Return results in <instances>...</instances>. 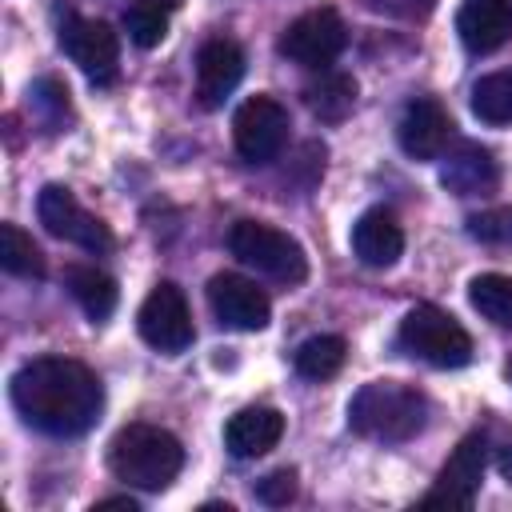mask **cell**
<instances>
[{"instance_id": "obj_33", "label": "cell", "mask_w": 512, "mask_h": 512, "mask_svg": "<svg viewBox=\"0 0 512 512\" xmlns=\"http://www.w3.org/2000/svg\"><path fill=\"white\" fill-rule=\"evenodd\" d=\"M508 380H512V360H508Z\"/></svg>"}, {"instance_id": "obj_20", "label": "cell", "mask_w": 512, "mask_h": 512, "mask_svg": "<svg viewBox=\"0 0 512 512\" xmlns=\"http://www.w3.org/2000/svg\"><path fill=\"white\" fill-rule=\"evenodd\" d=\"M68 292L76 296V304L84 308V316H88L92 324H104V320L116 312V300H120L116 280H112L108 272L84 268V264L68 268Z\"/></svg>"}, {"instance_id": "obj_7", "label": "cell", "mask_w": 512, "mask_h": 512, "mask_svg": "<svg viewBox=\"0 0 512 512\" xmlns=\"http://www.w3.org/2000/svg\"><path fill=\"white\" fill-rule=\"evenodd\" d=\"M36 216L40 224L56 236V240H68L84 252H108L112 248V232L100 216H92L76 196L72 188L64 184H44L40 196H36Z\"/></svg>"}, {"instance_id": "obj_15", "label": "cell", "mask_w": 512, "mask_h": 512, "mask_svg": "<svg viewBox=\"0 0 512 512\" xmlns=\"http://www.w3.org/2000/svg\"><path fill=\"white\" fill-rule=\"evenodd\" d=\"M456 32L476 56L504 48L512 40V0H464L456 12Z\"/></svg>"}, {"instance_id": "obj_21", "label": "cell", "mask_w": 512, "mask_h": 512, "mask_svg": "<svg viewBox=\"0 0 512 512\" xmlns=\"http://www.w3.org/2000/svg\"><path fill=\"white\" fill-rule=\"evenodd\" d=\"M344 360H348L344 336H308L292 356V364L304 380H328L344 368Z\"/></svg>"}, {"instance_id": "obj_10", "label": "cell", "mask_w": 512, "mask_h": 512, "mask_svg": "<svg viewBox=\"0 0 512 512\" xmlns=\"http://www.w3.org/2000/svg\"><path fill=\"white\" fill-rule=\"evenodd\" d=\"M60 48L64 56L96 84H112L116 80V64H120V40L104 20H88V16H64L60 24Z\"/></svg>"}, {"instance_id": "obj_22", "label": "cell", "mask_w": 512, "mask_h": 512, "mask_svg": "<svg viewBox=\"0 0 512 512\" xmlns=\"http://www.w3.org/2000/svg\"><path fill=\"white\" fill-rule=\"evenodd\" d=\"M472 112L484 124H512V68L488 72L472 84Z\"/></svg>"}, {"instance_id": "obj_13", "label": "cell", "mask_w": 512, "mask_h": 512, "mask_svg": "<svg viewBox=\"0 0 512 512\" xmlns=\"http://www.w3.org/2000/svg\"><path fill=\"white\" fill-rule=\"evenodd\" d=\"M244 80V52L236 40H204L196 52V100L204 108H220L232 88Z\"/></svg>"}, {"instance_id": "obj_6", "label": "cell", "mask_w": 512, "mask_h": 512, "mask_svg": "<svg viewBox=\"0 0 512 512\" xmlns=\"http://www.w3.org/2000/svg\"><path fill=\"white\" fill-rule=\"evenodd\" d=\"M288 108L272 96H252L232 116V144L248 164H272L288 144Z\"/></svg>"}, {"instance_id": "obj_17", "label": "cell", "mask_w": 512, "mask_h": 512, "mask_svg": "<svg viewBox=\"0 0 512 512\" xmlns=\"http://www.w3.org/2000/svg\"><path fill=\"white\" fill-rule=\"evenodd\" d=\"M352 252L368 268H392L404 252V228L388 208H368L352 224Z\"/></svg>"}, {"instance_id": "obj_12", "label": "cell", "mask_w": 512, "mask_h": 512, "mask_svg": "<svg viewBox=\"0 0 512 512\" xmlns=\"http://www.w3.org/2000/svg\"><path fill=\"white\" fill-rule=\"evenodd\" d=\"M208 304H212L216 320L236 328V332H260L272 316L268 296L236 272H220V276L208 280Z\"/></svg>"}, {"instance_id": "obj_8", "label": "cell", "mask_w": 512, "mask_h": 512, "mask_svg": "<svg viewBox=\"0 0 512 512\" xmlns=\"http://www.w3.org/2000/svg\"><path fill=\"white\" fill-rule=\"evenodd\" d=\"M136 328H140V336L156 348V352H168V356H176V352H184L188 344H192V312H188V300H184V292L172 284V280H160L148 296H144V304H140V312H136Z\"/></svg>"}, {"instance_id": "obj_25", "label": "cell", "mask_w": 512, "mask_h": 512, "mask_svg": "<svg viewBox=\"0 0 512 512\" xmlns=\"http://www.w3.org/2000/svg\"><path fill=\"white\" fill-rule=\"evenodd\" d=\"M124 28H128V40L136 48H156L164 36H168V8H156V4H136L124 12Z\"/></svg>"}, {"instance_id": "obj_4", "label": "cell", "mask_w": 512, "mask_h": 512, "mask_svg": "<svg viewBox=\"0 0 512 512\" xmlns=\"http://www.w3.org/2000/svg\"><path fill=\"white\" fill-rule=\"evenodd\" d=\"M400 348L432 368H464L472 360V336L460 328V320L436 304H416L396 332Z\"/></svg>"}, {"instance_id": "obj_3", "label": "cell", "mask_w": 512, "mask_h": 512, "mask_svg": "<svg viewBox=\"0 0 512 512\" xmlns=\"http://www.w3.org/2000/svg\"><path fill=\"white\" fill-rule=\"evenodd\" d=\"M108 468L116 480L144 488V492H160L176 480V472L184 468V444L156 424H128L112 436L108 444Z\"/></svg>"}, {"instance_id": "obj_32", "label": "cell", "mask_w": 512, "mask_h": 512, "mask_svg": "<svg viewBox=\"0 0 512 512\" xmlns=\"http://www.w3.org/2000/svg\"><path fill=\"white\" fill-rule=\"evenodd\" d=\"M144 4H156V8H176L180 0H144Z\"/></svg>"}, {"instance_id": "obj_27", "label": "cell", "mask_w": 512, "mask_h": 512, "mask_svg": "<svg viewBox=\"0 0 512 512\" xmlns=\"http://www.w3.org/2000/svg\"><path fill=\"white\" fill-rule=\"evenodd\" d=\"M28 96H32V108H36L48 124H60V116L68 112V88H64L60 80H52V76L36 80Z\"/></svg>"}, {"instance_id": "obj_31", "label": "cell", "mask_w": 512, "mask_h": 512, "mask_svg": "<svg viewBox=\"0 0 512 512\" xmlns=\"http://www.w3.org/2000/svg\"><path fill=\"white\" fill-rule=\"evenodd\" d=\"M96 508H128V512H136V500L132 496H108V500H96Z\"/></svg>"}, {"instance_id": "obj_19", "label": "cell", "mask_w": 512, "mask_h": 512, "mask_svg": "<svg viewBox=\"0 0 512 512\" xmlns=\"http://www.w3.org/2000/svg\"><path fill=\"white\" fill-rule=\"evenodd\" d=\"M304 104L316 120L340 124L356 108V80L348 72H320V80H312L304 88Z\"/></svg>"}, {"instance_id": "obj_2", "label": "cell", "mask_w": 512, "mask_h": 512, "mask_svg": "<svg viewBox=\"0 0 512 512\" xmlns=\"http://www.w3.org/2000/svg\"><path fill=\"white\" fill-rule=\"evenodd\" d=\"M348 424L364 440L400 444V440H412L428 424V400L412 384L372 380L348 400Z\"/></svg>"}, {"instance_id": "obj_16", "label": "cell", "mask_w": 512, "mask_h": 512, "mask_svg": "<svg viewBox=\"0 0 512 512\" xmlns=\"http://www.w3.org/2000/svg\"><path fill=\"white\" fill-rule=\"evenodd\" d=\"M440 184L448 192H456V196H484V192H492L500 184V168H496L492 148L472 144V140L456 144L444 156V164H440Z\"/></svg>"}, {"instance_id": "obj_30", "label": "cell", "mask_w": 512, "mask_h": 512, "mask_svg": "<svg viewBox=\"0 0 512 512\" xmlns=\"http://www.w3.org/2000/svg\"><path fill=\"white\" fill-rule=\"evenodd\" d=\"M496 472L512 484V436H504V440L496 444Z\"/></svg>"}, {"instance_id": "obj_1", "label": "cell", "mask_w": 512, "mask_h": 512, "mask_svg": "<svg viewBox=\"0 0 512 512\" xmlns=\"http://www.w3.org/2000/svg\"><path fill=\"white\" fill-rule=\"evenodd\" d=\"M12 404L36 432L80 436L100 420L104 388L96 372L68 356H36L12 376Z\"/></svg>"}, {"instance_id": "obj_28", "label": "cell", "mask_w": 512, "mask_h": 512, "mask_svg": "<svg viewBox=\"0 0 512 512\" xmlns=\"http://www.w3.org/2000/svg\"><path fill=\"white\" fill-rule=\"evenodd\" d=\"M256 496H260L264 504H272V508L288 504V500L296 496V472H292V468H276V472H268V476L256 484Z\"/></svg>"}, {"instance_id": "obj_14", "label": "cell", "mask_w": 512, "mask_h": 512, "mask_svg": "<svg viewBox=\"0 0 512 512\" xmlns=\"http://www.w3.org/2000/svg\"><path fill=\"white\" fill-rule=\"evenodd\" d=\"M396 136H400V148L412 160H436V156H444V148L452 140V116L444 112L440 100L420 96L404 108V116L396 124Z\"/></svg>"}, {"instance_id": "obj_23", "label": "cell", "mask_w": 512, "mask_h": 512, "mask_svg": "<svg viewBox=\"0 0 512 512\" xmlns=\"http://www.w3.org/2000/svg\"><path fill=\"white\" fill-rule=\"evenodd\" d=\"M468 300L472 308L500 324V328H512V276H500V272H484L468 284Z\"/></svg>"}, {"instance_id": "obj_18", "label": "cell", "mask_w": 512, "mask_h": 512, "mask_svg": "<svg viewBox=\"0 0 512 512\" xmlns=\"http://www.w3.org/2000/svg\"><path fill=\"white\" fill-rule=\"evenodd\" d=\"M284 436V416L268 404H256V408H240L228 428H224V448L236 456V460H252V456H264L268 448H276Z\"/></svg>"}, {"instance_id": "obj_24", "label": "cell", "mask_w": 512, "mask_h": 512, "mask_svg": "<svg viewBox=\"0 0 512 512\" xmlns=\"http://www.w3.org/2000/svg\"><path fill=\"white\" fill-rule=\"evenodd\" d=\"M0 264H4V272L20 276V280H40L44 276V252L16 224H0Z\"/></svg>"}, {"instance_id": "obj_29", "label": "cell", "mask_w": 512, "mask_h": 512, "mask_svg": "<svg viewBox=\"0 0 512 512\" xmlns=\"http://www.w3.org/2000/svg\"><path fill=\"white\" fill-rule=\"evenodd\" d=\"M364 8L380 16H396V20H420L436 8V0H364Z\"/></svg>"}, {"instance_id": "obj_5", "label": "cell", "mask_w": 512, "mask_h": 512, "mask_svg": "<svg viewBox=\"0 0 512 512\" xmlns=\"http://www.w3.org/2000/svg\"><path fill=\"white\" fill-rule=\"evenodd\" d=\"M228 248H232V256H236L240 264L256 268V272L268 276V280L300 284V280L308 276V256H304V248H300L288 232H280V228H272V224H264V220H240V224H232Z\"/></svg>"}, {"instance_id": "obj_11", "label": "cell", "mask_w": 512, "mask_h": 512, "mask_svg": "<svg viewBox=\"0 0 512 512\" xmlns=\"http://www.w3.org/2000/svg\"><path fill=\"white\" fill-rule=\"evenodd\" d=\"M484 464H488V436L484 432H468L456 452L448 456V464L440 468L432 492L420 500L424 508H472L480 480H484Z\"/></svg>"}, {"instance_id": "obj_26", "label": "cell", "mask_w": 512, "mask_h": 512, "mask_svg": "<svg viewBox=\"0 0 512 512\" xmlns=\"http://www.w3.org/2000/svg\"><path fill=\"white\" fill-rule=\"evenodd\" d=\"M468 236L492 248H512V204L500 208H484L468 216Z\"/></svg>"}, {"instance_id": "obj_9", "label": "cell", "mask_w": 512, "mask_h": 512, "mask_svg": "<svg viewBox=\"0 0 512 512\" xmlns=\"http://www.w3.org/2000/svg\"><path fill=\"white\" fill-rule=\"evenodd\" d=\"M344 44H348V28L336 8H312L296 16L280 36V52L304 68H328L344 52Z\"/></svg>"}]
</instances>
